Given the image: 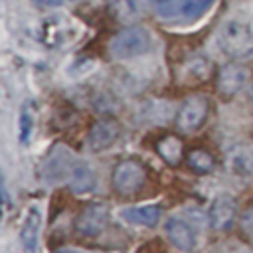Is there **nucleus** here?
Masks as SVG:
<instances>
[{
	"mask_svg": "<svg viewBox=\"0 0 253 253\" xmlns=\"http://www.w3.org/2000/svg\"><path fill=\"white\" fill-rule=\"evenodd\" d=\"M121 215H123L126 221L152 227V225L158 223V219H160V215H162V210H160V206H156V204H148V206H138V208L123 210Z\"/></svg>",
	"mask_w": 253,
	"mask_h": 253,
	"instance_id": "obj_13",
	"label": "nucleus"
},
{
	"mask_svg": "<svg viewBox=\"0 0 253 253\" xmlns=\"http://www.w3.org/2000/svg\"><path fill=\"white\" fill-rule=\"evenodd\" d=\"M164 229H166V235H168L170 243H172L174 247H178L180 251H194V249H196V243H198L196 231H194V227H192L190 223H186L184 219H180V217H170V219L166 221Z\"/></svg>",
	"mask_w": 253,
	"mask_h": 253,
	"instance_id": "obj_9",
	"label": "nucleus"
},
{
	"mask_svg": "<svg viewBox=\"0 0 253 253\" xmlns=\"http://www.w3.org/2000/svg\"><path fill=\"white\" fill-rule=\"evenodd\" d=\"M144 180H146V170L142 168L140 162L130 160V158L121 160L113 170V186L123 196H130L138 192Z\"/></svg>",
	"mask_w": 253,
	"mask_h": 253,
	"instance_id": "obj_3",
	"label": "nucleus"
},
{
	"mask_svg": "<svg viewBox=\"0 0 253 253\" xmlns=\"http://www.w3.org/2000/svg\"><path fill=\"white\" fill-rule=\"evenodd\" d=\"M69 186L75 194H89L97 186V176L91 170V166H87L83 162L73 164V168L69 172Z\"/></svg>",
	"mask_w": 253,
	"mask_h": 253,
	"instance_id": "obj_12",
	"label": "nucleus"
},
{
	"mask_svg": "<svg viewBox=\"0 0 253 253\" xmlns=\"http://www.w3.org/2000/svg\"><path fill=\"white\" fill-rule=\"evenodd\" d=\"M208 111H210V101L206 95H190L178 109L176 126L182 132H192L204 125Z\"/></svg>",
	"mask_w": 253,
	"mask_h": 253,
	"instance_id": "obj_4",
	"label": "nucleus"
},
{
	"mask_svg": "<svg viewBox=\"0 0 253 253\" xmlns=\"http://www.w3.org/2000/svg\"><path fill=\"white\" fill-rule=\"evenodd\" d=\"M182 2H184V0H150L152 8H154L160 16H164V18H170V16L178 14V12L182 10Z\"/></svg>",
	"mask_w": 253,
	"mask_h": 253,
	"instance_id": "obj_20",
	"label": "nucleus"
},
{
	"mask_svg": "<svg viewBox=\"0 0 253 253\" xmlns=\"http://www.w3.org/2000/svg\"><path fill=\"white\" fill-rule=\"evenodd\" d=\"M73 2H77V0H73Z\"/></svg>",
	"mask_w": 253,
	"mask_h": 253,
	"instance_id": "obj_25",
	"label": "nucleus"
},
{
	"mask_svg": "<svg viewBox=\"0 0 253 253\" xmlns=\"http://www.w3.org/2000/svg\"><path fill=\"white\" fill-rule=\"evenodd\" d=\"M109 12L117 22H134L142 14L140 0H109Z\"/></svg>",
	"mask_w": 253,
	"mask_h": 253,
	"instance_id": "obj_14",
	"label": "nucleus"
},
{
	"mask_svg": "<svg viewBox=\"0 0 253 253\" xmlns=\"http://www.w3.org/2000/svg\"><path fill=\"white\" fill-rule=\"evenodd\" d=\"M221 49L235 59H245L253 55V30L241 20H229L219 32Z\"/></svg>",
	"mask_w": 253,
	"mask_h": 253,
	"instance_id": "obj_1",
	"label": "nucleus"
},
{
	"mask_svg": "<svg viewBox=\"0 0 253 253\" xmlns=\"http://www.w3.org/2000/svg\"><path fill=\"white\" fill-rule=\"evenodd\" d=\"M43 2H45L47 6H59V4L63 2V0H43Z\"/></svg>",
	"mask_w": 253,
	"mask_h": 253,
	"instance_id": "obj_22",
	"label": "nucleus"
},
{
	"mask_svg": "<svg viewBox=\"0 0 253 253\" xmlns=\"http://www.w3.org/2000/svg\"><path fill=\"white\" fill-rule=\"evenodd\" d=\"M211 69H213V65H211V61L208 59V57H204V55H194V57H190L182 67H180V81L182 83H186V85H196V83H202V81H206L210 75H211Z\"/></svg>",
	"mask_w": 253,
	"mask_h": 253,
	"instance_id": "obj_11",
	"label": "nucleus"
},
{
	"mask_svg": "<svg viewBox=\"0 0 253 253\" xmlns=\"http://www.w3.org/2000/svg\"><path fill=\"white\" fill-rule=\"evenodd\" d=\"M109 219H111V213L105 204H89L75 217V229L81 235L95 237L105 231V227L109 225Z\"/></svg>",
	"mask_w": 253,
	"mask_h": 253,
	"instance_id": "obj_6",
	"label": "nucleus"
},
{
	"mask_svg": "<svg viewBox=\"0 0 253 253\" xmlns=\"http://www.w3.org/2000/svg\"><path fill=\"white\" fill-rule=\"evenodd\" d=\"M249 95H251V105H253V87H251V93Z\"/></svg>",
	"mask_w": 253,
	"mask_h": 253,
	"instance_id": "obj_24",
	"label": "nucleus"
},
{
	"mask_svg": "<svg viewBox=\"0 0 253 253\" xmlns=\"http://www.w3.org/2000/svg\"><path fill=\"white\" fill-rule=\"evenodd\" d=\"M40 227H42V211H40V208L32 206L26 211V217H24V223L20 229V245H22L24 253H36Z\"/></svg>",
	"mask_w": 253,
	"mask_h": 253,
	"instance_id": "obj_10",
	"label": "nucleus"
},
{
	"mask_svg": "<svg viewBox=\"0 0 253 253\" xmlns=\"http://www.w3.org/2000/svg\"><path fill=\"white\" fill-rule=\"evenodd\" d=\"M156 152L162 156V160L170 166H178L180 160H182V154H184V146H182V140L174 134H166L162 136L158 142H156Z\"/></svg>",
	"mask_w": 253,
	"mask_h": 253,
	"instance_id": "obj_15",
	"label": "nucleus"
},
{
	"mask_svg": "<svg viewBox=\"0 0 253 253\" xmlns=\"http://www.w3.org/2000/svg\"><path fill=\"white\" fill-rule=\"evenodd\" d=\"M34 125H36V107L32 101H26L20 111V142L22 144H26L32 138Z\"/></svg>",
	"mask_w": 253,
	"mask_h": 253,
	"instance_id": "obj_18",
	"label": "nucleus"
},
{
	"mask_svg": "<svg viewBox=\"0 0 253 253\" xmlns=\"http://www.w3.org/2000/svg\"><path fill=\"white\" fill-rule=\"evenodd\" d=\"M213 2H215V0H184L180 14H182L184 18H188V20H196V18H200Z\"/></svg>",
	"mask_w": 253,
	"mask_h": 253,
	"instance_id": "obj_19",
	"label": "nucleus"
},
{
	"mask_svg": "<svg viewBox=\"0 0 253 253\" xmlns=\"http://www.w3.org/2000/svg\"><path fill=\"white\" fill-rule=\"evenodd\" d=\"M150 43H152V40H150V34L146 28L130 26V28H125L123 32H119L111 40V53L117 59H132V57L146 53L150 49Z\"/></svg>",
	"mask_w": 253,
	"mask_h": 253,
	"instance_id": "obj_2",
	"label": "nucleus"
},
{
	"mask_svg": "<svg viewBox=\"0 0 253 253\" xmlns=\"http://www.w3.org/2000/svg\"><path fill=\"white\" fill-rule=\"evenodd\" d=\"M235 213H237V202L229 194H221L210 206V225L215 231H225L233 225Z\"/></svg>",
	"mask_w": 253,
	"mask_h": 253,
	"instance_id": "obj_8",
	"label": "nucleus"
},
{
	"mask_svg": "<svg viewBox=\"0 0 253 253\" xmlns=\"http://www.w3.org/2000/svg\"><path fill=\"white\" fill-rule=\"evenodd\" d=\"M119 136H121V125L115 119H101V121L91 125L89 134H87V142H89L91 150L99 152V150L113 146Z\"/></svg>",
	"mask_w": 253,
	"mask_h": 253,
	"instance_id": "obj_7",
	"label": "nucleus"
},
{
	"mask_svg": "<svg viewBox=\"0 0 253 253\" xmlns=\"http://www.w3.org/2000/svg\"><path fill=\"white\" fill-rule=\"evenodd\" d=\"M186 162H188V166H190L194 172H198V174H210V172L215 168V158H213L208 150H204V148H194V150H190L188 156H186Z\"/></svg>",
	"mask_w": 253,
	"mask_h": 253,
	"instance_id": "obj_17",
	"label": "nucleus"
},
{
	"mask_svg": "<svg viewBox=\"0 0 253 253\" xmlns=\"http://www.w3.org/2000/svg\"><path fill=\"white\" fill-rule=\"evenodd\" d=\"M239 229H241L249 239H253V204H249V206L241 211V215H239Z\"/></svg>",
	"mask_w": 253,
	"mask_h": 253,
	"instance_id": "obj_21",
	"label": "nucleus"
},
{
	"mask_svg": "<svg viewBox=\"0 0 253 253\" xmlns=\"http://www.w3.org/2000/svg\"><path fill=\"white\" fill-rule=\"evenodd\" d=\"M251 79V71L249 67L233 61V63H227L223 65L219 71H217V93L223 97V99H231L235 97Z\"/></svg>",
	"mask_w": 253,
	"mask_h": 253,
	"instance_id": "obj_5",
	"label": "nucleus"
},
{
	"mask_svg": "<svg viewBox=\"0 0 253 253\" xmlns=\"http://www.w3.org/2000/svg\"><path fill=\"white\" fill-rule=\"evenodd\" d=\"M55 253H75L73 249H59V251H55Z\"/></svg>",
	"mask_w": 253,
	"mask_h": 253,
	"instance_id": "obj_23",
	"label": "nucleus"
},
{
	"mask_svg": "<svg viewBox=\"0 0 253 253\" xmlns=\"http://www.w3.org/2000/svg\"><path fill=\"white\" fill-rule=\"evenodd\" d=\"M229 166L233 170V174L237 176H251L253 174V150L247 146H233L229 150Z\"/></svg>",
	"mask_w": 253,
	"mask_h": 253,
	"instance_id": "obj_16",
	"label": "nucleus"
}]
</instances>
